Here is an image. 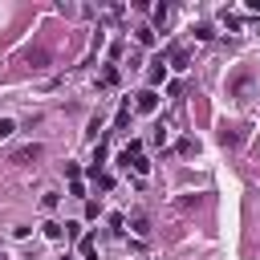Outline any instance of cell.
<instances>
[{
	"label": "cell",
	"instance_id": "1",
	"mask_svg": "<svg viewBox=\"0 0 260 260\" xmlns=\"http://www.w3.org/2000/svg\"><path fill=\"white\" fill-rule=\"evenodd\" d=\"M134 110H138V114H154V110H158V93H154V89H142V93L134 98Z\"/></svg>",
	"mask_w": 260,
	"mask_h": 260
},
{
	"label": "cell",
	"instance_id": "18",
	"mask_svg": "<svg viewBox=\"0 0 260 260\" xmlns=\"http://www.w3.org/2000/svg\"><path fill=\"white\" fill-rule=\"evenodd\" d=\"M0 260H8V256H4V248H0Z\"/></svg>",
	"mask_w": 260,
	"mask_h": 260
},
{
	"label": "cell",
	"instance_id": "10",
	"mask_svg": "<svg viewBox=\"0 0 260 260\" xmlns=\"http://www.w3.org/2000/svg\"><path fill=\"white\" fill-rule=\"evenodd\" d=\"M195 37H199V41H211L215 28H211V24H195Z\"/></svg>",
	"mask_w": 260,
	"mask_h": 260
},
{
	"label": "cell",
	"instance_id": "9",
	"mask_svg": "<svg viewBox=\"0 0 260 260\" xmlns=\"http://www.w3.org/2000/svg\"><path fill=\"white\" fill-rule=\"evenodd\" d=\"M16 134V122L12 118H0V138H12Z\"/></svg>",
	"mask_w": 260,
	"mask_h": 260
},
{
	"label": "cell",
	"instance_id": "2",
	"mask_svg": "<svg viewBox=\"0 0 260 260\" xmlns=\"http://www.w3.org/2000/svg\"><path fill=\"white\" fill-rule=\"evenodd\" d=\"M41 158V146L37 142H28V146H16L12 150V162H37Z\"/></svg>",
	"mask_w": 260,
	"mask_h": 260
},
{
	"label": "cell",
	"instance_id": "8",
	"mask_svg": "<svg viewBox=\"0 0 260 260\" xmlns=\"http://www.w3.org/2000/svg\"><path fill=\"white\" fill-rule=\"evenodd\" d=\"M45 236H49V240H61V236H65V228H61V223H53V219H49V223H45Z\"/></svg>",
	"mask_w": 260,
	"mask_h": 260
},
{
	"label": "cell",
	"instance_id": "12",
	"mask_svg": "<svg viewBox=\"0 0 260 260\" xmlns=\"http://www.w3.org/2000/svg\"><path fill=\"white\" fill-rule=\"evenodd\" d=\"M219 142H223V146H236V142H240V130H223Z\"/></svg>",
	"mask_w": 260,
	"mask_h": 260
},
{
	"label": "cell",
	"instance_id": "15",
	"mask_svg": "<svg viewBox=\"0 0 260 260\" xmlns=\"http://www.w3.org/2000/svg\"><path fill=\"white\" fill-rule=\"evenodd\" d=\"M167 16H171V8H167V4H154V24H162Z\"/></svg>",
	"mask_w": 260,
	"mask_h": 260
},
{
	"label": "cell",
	"instance_id": "16",
	"mask_svg": "<svg viewBox=\"0 0 260 260\" xmlns=\"http://www.w3.org/2000/svg\"><path fill=\"white\" fill-rule=\"evenodd\" d=\"M69 195H85V183L81 179H69Z\"/></svg>",
	"mask_w": 260,
	"mask_h": 260
},
{
	"label": "cell",
	"instance_id": "3",
	"mask_svg": "<svg viewBox=\"0 0 260 260\" xmlns=\"http://www.w3.org/2000/svg\"><path fill=\"white\" fill-rule=\"evenodd\" d=\"M248 85H252V77H248V73H240V77L232 81V93H236L240 102H248Z\"/></svg>",
	"mask_w": 260,
	"mask_h": 260
},
{
	"label": "cell",
	"instance_id": "11",
	"mask_svg": "<svg viewBox=\"0 0 260 260\" xmlns=\"http://www.w3.org/2000/svg\"><path fill=\"white\" fill-rule=\"evenodd\" d=\"M102 85H106V89H110V85H118V69H114V65L102 73Z\"/></svg>",
	"mask_w": 260,
	"mask_h": 260
},
{
	"label": "cell",
	"instance_id": "17",
	"mask_svg": "<svg viewBox=\"0 0 260 260\" xmlns=\"http://www.w3.org/2000/svg\"><path fill=\"white\" fill-rule=\"evenodd\" d=\"M81 256H85V260H98V252H81Z\"/></svg>",
	"mask_w": 260,
	"mask_h": 260
},
{
	"label": "cell",
	"instance_id": "14",
	"mask_svg": "<svg viewBox=\"0 0 260 260\" xmlns=\"http://www.w3.org/2000/svg\"><path fill=\"white\" fill-rule=\"evenodd\" d=\"M130 167H134V175H146V171H150V158H142V154H138Z\"/></svg>",
	"mask_w": 260,
	"mask_h": 260
},
{
	"label": "cell",
	"instance_id": "7",
	"mask_svg": "<svg viewBox=\"0 0 260 260\" xmlns=\"http://www.w3.org/2000/svg\"><path fill=\"white\" fill-rule=\"evenodd\" d=\"M126 122H130V106H122V110H118V118H114V130H126Z\"/></svg>",
	"mask_w": 260,
	"mask_h": 260
},
{
	"label": "cell",
	"instance_id": "6",
	"mask_svg": "<svg viewBox=\"0 0 260 260\" xmlns=\"http://www.w3.org/2000/svg\"><path fill=\"white\" fill-rule=\"evenodd\" d=\"M130 223H134V232H138V236H150V219H146L142 211H138V215H134Z\"/></svg>",
	"mask_w": 260,
	"mask_h": 260
},
{
	"label": "cell",
	"instance_id": "5",
	"mask_svg": "<svg viewBox=\"0 0 260 260\" xmlns=\"http://www.w3.org/2000/svg\"><path fill=\"white\" fill-rule=\"evenodd\" d=\"M154 41H158V32H154L150 24H142V28H138V45H146V49H150Z\"/></svg>",
	"mask_w": 260,
	"mask_h": 260
},
{
	"label": "cell",
	"instance_id": "13",
	"mask_svg": "<svg viewBox=\"0 0 260 260\" xmlns=\"http://www.w3.org/2000/svg\"><path fill=\"white\" fill-rule=\"evenodd\" d=\"M195 150H199L195 138H183V142H179V154H195Z\"/></svg>",
	"mask_w": 260,
	"mask_h": 260
},
{
	"label": "cell",
	"instance_id": "4",
	"mask_svg": "<svg viewBox=\"0 0 260 260\" xmlns=\"http://www.w3.org/2000/svg\"><path fill=\"white\" fill-rule=\"evenodd\" d=\"M162 77H167V65H162V61H154V65H150V73H146V81H150V89H154V85H158Z\"/></svg>",
	"mask_w": 260,
	"mask_h": 260
}]
</instances>
